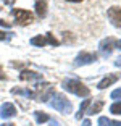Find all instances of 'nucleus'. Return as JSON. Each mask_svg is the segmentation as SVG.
<instances>
[{
	"label": "nucleus",
	"mask_w": 121,
	"mask_h": 126,
	"mask_svg": "<svg viewBox=\"0 0 121 126\" xmlns=\"http://www.w3.org/2000/svg\"><path fill=\"white\" fill-rule=\"evenodd\" d=\"M63 89L74 94V95H79V97H87L91 94L87 86H84L77 79H66V81H63Z\"/></svg>",
	"instance_id": "1"
},
{
	"label": "nucleus",
	"mask_w": 121,
	"mask_h": 126,
	"mask_svg": "<svg viewBox=\"0 0 121 126\" xmlns=\"http://www.w3.org/2000/svg\"><path fill=\"white\" fill-rule=\"evenodd\" d=\"M53 86L48 84V82H40L36 86V89L32 91V99L34 100H42V102H47L52 95H53Z\"/></svg>",
	"instance_id": "2"
},
{
	"label": "nucleus",
	"mask_w": 121,
	"mask_h": 126,
	"mask_svg": "<svg viewBox=\"0 0 121 126\" xmlns=\"http://www.w3.org/2000/svg\"><path fill=\"white\" fill-rule=\"evenodd\" d=\"M50 107L58 110V111H61V113H70V111L73 110V104H71L65 95H61V94H53V95H52Z\"/></svg>",
	"instance_id": "3"
},
{
	"label": "nucleus",
	"mask_w": 121,
	"mask_h": 126,
	"mask_svg": "<svg viewBox=\"0 0 121 126\" xmlns=\"http://www.w3.org/2000/svg\"><path fill=\"white\" fill-rule=\"evenodd\" d=\"M11 15L15 16L16 23H18L19 26H26V24H29L32 23L34 16L31 11H26V10H11Z\"/></svg>",
	"instance_id": "4"
},
{
	"label": "nucleus",
	"mask_w": 121,
	"mask_h": 126,
	"mask_svg": "<svg viewBox=\"0 0 121 126\" xmlns=\"http://www.w3.org/2000/svg\"><path fill=\"white\" fill-rule=\"evenodd\" d=\"M97 62V53H91V52H81L74 60V65L77 66H84V65H91V63Z\"/></svg>",
	"instance_id": "5"
},
{
	"label": "nucleus",
	"mask_w": 121,
	"mask_h": 126,
	"mask_svg": "<svg viewBox=\"0 0 121 126\" xmlns=\"http://www.w3.org/2000/svg\"><path fill=\"white\" fill-rule=\"evenodd\" d=\"M116 39L115 37H106V39H103L102 42H100V52H102V55L108 57L111 53V50H113L115 47H116Z\"/></svg>",
	"instance_id": "6"
},
{
	"label": "nucleus",
	"mask_w": 121,
	"mask_h": 126,
	"mask_svg": "<svg viewBox=\"0 0 121 126\" xmlns=\"http://www.w3.org/2000/svg\"><path fill=\"white\" fill-rule=\"evenodd\" d=\"M106 15H108V18H110V21H111L113 26L121 28V8L120 7H111Z\"/></svg>",
	"instance_id": "7"
},
{
	"label": "nucleus",
	"mask_w": 121,
	"mask_h": 126,
	"mask_svg": "<svg viewBox=\"0 0 121 126\" xmlns=\"http://www.w3.org/2000/svg\"><path fill=\"white\" fill-rule=\"evenodd\" d=\"M121 78V73H115V74H108V76H105V78L102 79V81L99 82V89H106L108 86H111V84H115V82L118 81V79Z\"/></svg>",
	"instance_id": "8"
},
{
	"label": "nucleus",
	"mask_w": 121,
	"mask_h": 126,
	"mask_svg": "<svg viewBox=\"0 0 121 126\" xmlns=\"http://www.w3.org/2000/svg\"><path fill=\"white\" fill-rule=\"evenodd\" d=\"M0 115H2V118H11V116L16 115V107L13 104H3L2 105V111H0Z\"/></svg>",
	"instance_id": "9"
},
{
	"label": "nucleus",
	"mask_w": 121,
	"mask_h": 126,
	"mask_svg": "<svg viewBox=\"0 0 121 126\" xmlns=\"http://www.w3.org/2000/svg\"><path fill=\"white\" fill-rule=\"evenodd\" d=\"M19 78H21L23 81H40V79H42V74L34 73V71H21Z\"/></svg>",
	"instance_id": "10"
},
{
	"label": "nucleus",
	"mask_w": 121,
	"mask_h": 126,
	"mask_svg": "<svg viewBox=\"0 0 121 126\" xmlns=\"http://www.w3.org/2000/svg\"><path fill=\"white\" fill-rule=\"evenodd\" d=\"M34 8H36V13H37L39 18H44V16L47 15V2H45V0H36Z\"/></svg>",
	"instance_id": "11"
},
{
	"label": "nucleus",
	"mask_w": 121,
	"mask_h": 126,
	"mask_svg": "<svg viewBox=\"0 0 121 126\" xmlns=\"http://www.w3.org/2000/svg\"><path fill=\"white\" fill-rule=\"evenodd\" d=\"M102 107H103V102L102 100H97L94 105H91V108H89L86 113H89V115H95V113H99V111L102 110Z\"/></svg>",
	"instance_id": "12"
},
{
	"label": "nucleus",
	"mask_w": 121,
	"mask_h": 126,
	"mask_svg": "<svg viewBox=\"0 0 121 126\" xmlns=\"http://www.w3.org/2000/svg\"><path fill=\"white\" fill-rule=\"evenodd\" d=\"M31 44L32 45H37V47H44L47 44V37H42V36H36L31 39Z\"/></svg>",
	"instance_id": "13"
},
{
	"label": "nucleus",
	"mask_w": 121,
	"mask_h": 126,
	"mask_svg": "<svg viewBox=\"0 0 121 126\" xmlns=\"http://www.w3.org/2000/svg\"><path fill=\"white\" fill-rule=\"evenodd\" d=\"M89 105H91V100H89V99H86L84 102L81 104L79 111H77V115H76V118H77V120H81V116H82V115L86 113V111H87V107H89Z\"/></svg>",
	"instance_id": "14"
},
{
	"label": "nucleus",
	"mask_w": 121,
	"mask_h": 126,
	"mask_svg": "<svg viewBox=\"0 0 121 126\" xmlns=\"http://www.w3.org/2000/svg\"><path fill=\"white\" fill-rule=\"evenodd\" d=\"M34 116H36V121L39 123V125L48 121V115L47 113H42V111H34Z\"/></svg>",
	"instance_id": "15"
},
{
	"label": "nucleus",
	"mask_w": 121,
	"mask_h": 126,
	"mask_svg": "<svg viewBox=\"0 0 121 126\" xmlns=\"http://www.w3.org/2000/svg\"><path fill=\"white\" fill-rule=\"evenodd\" d=\"M11 92L13 94H19V95H26V97H29V99H32V91L29 89H11Z\"/></svg>",
	"instance_id": "16"
},
{
	"label": "nucleus",
	"mask_w": 121,
	"mask_h": 126,
	"mask_svg": "<svg viewBox=\"0 0 121 126\" xmlns=\"http://www.w3.org/2000/svg\"><path fill=\"white\" fill-rule=\"evenodd\" d=\"M110 111L115 113V115H121V102H115L110 107Z\"/></svg>",
	"instance_id": "17"
},
{
	"label": "nucleus",
	"mask_w": 121,
	"mask_h": 126,
	"mask_svg": "<svg viewBox=\"0 0 121 126\" xmlns=\"http://www.w3.org/2000/svg\"><path fill=\"white\" fill-rule=\"evenodd\" d=\"M11 37H13V32H3V31H0V41H10Z\"/></svg>",
	"instance_id": "18"
},
{
	"label": "nucleus",
	"mask_w": 121,
	"mask_h": 126,
	"mask_svg": "<svg viewBox=\"0 0 121 126\" xmlns=\"http://www.w3.org/2000/svg\"><path fill=\"white\" fill-rule=\"evenodd\" d=\"M47 42H48V44H52V45H58V44H60V42L57 41V39H55V37H53V36H52L50 32L47 34Z\"/></svg>",
	"instance_id": "19"
},
{
	"label": "nucleus",
	"mask_w": 121,
	"mask_h": 126,
	"mask_svg": "<svg viewBox=\"0 0 121 126\" xmlns=\"http://www.w3.org/2000/svg\"><path fill=\"white\" fill-rule=\"evenodd\" d=\"M99 125L100 126H110V120L106 118V116H100L99 118Z\"/></svg>",
	"instance_id": "20"
},
{
	"label": "nucleus",
	"mask_w": 121,
	"mask_h": 126,
	"mask_svg": "<svg viewBox=\"0 0 121 126\" xmlns=\"http://www.w3.org/2000/svg\"><path fill=\"white\" fill-rule=\"evenodd\" d=\"M111 99H121V89H115L111 92Z\"/></svg>",
	"instance_id": "21"
},
{
	"label": "nucleus",
	"mask_w": 121,
	"mask_h": 126,
	"mask_svg": "<svg viewBox=\"0 0 121 126\" xmlns=\"http://www.w3.org/2000/svg\"><path fill=\"white\" fill-rule=\"evenodd\" d=\"M115 66H118V68H121V57H118L116 60H115Z\"/></svg>",
	"instance_id": "22"
},
{
	"label": "nucleus",
	"mask_w": 121,
	"mask_h": 126,
	"mask_svg": "<svg viewBox=\"0 0 121 126\" xmlns=\"http://www.w3.org/2000/svg\"><path fill=\"white\" fill-rule=\"evenodd\" d=\"M0 26H3V28H10V23L3 21V19H0Z\"/></svg>",
	"instance_id": "23"
},
{
	"label": "nucleus",
	"mask_w": 121,
	"mask_h": 126,
	"mask_svg": "<svg viewBox=\"0 0 121 126\" xmlns=\"http://www.w3.org/2000/svg\"><path fill=\"white\" fill-rule=\"evenodd\" d=\"M110 126H121V121H110Z\"/></svg>",
	"instance_id": "24"
},
{
	"label": "nucleus",
	"mask_w": 121,
	"mask_h": 126,
	"mask_svg": "<svg viewBox=\"0 0 121 126\" xmlns=\"http://www.w3.org/2000/svg\"><path fill=\"white\" fill-rule=\"evenodd\" d=\"M82 126H91V121H89V120H84V121H82Z\"/></svg>",
	"instance_id": "25"
},
{
	"label": "nucleus",
	"mask_w": 121,
	"mask_h": 126,
	"mask_svg": "<svg viewBox=\"0 0 121 126\" xmlns=\"http://www.w3.org/2000/svg\"><path fill=\"white\" fill-rule=\"evenodd\" d=\"M3 2H5V3H7V5H11V3H13V2H15V0H3Z\"/></svg>",
	"instance_id": "26"
},
{
	"label": "nucleus",
	"mask_w": 121,
	"mask_h": 126,
	"mask_svg": "<svg viewBox=\"0 0 121 126\" xmlns=\"http://www.w3.org/2000/svg\"><path fill=\"white\" fill-rule=\"evenodd\" d=\"M0 79H5V74L2 73V68H0Z\"/></svg>",
	"instance_id": "27"
},
{
	"label": "nucleus",
	"mask_w": 121,
	"mask_h": 126,
	"mask_svg": "<svg viewBox=\"0 0 121 126\" xmlns=\"http://www.w3.org/2000/svg\"><path fill=\"white\" fill-rule=\"evenodd\" d=\"M0 126H15L13 123H5V125H0Z\"/></svg>",
	"instance_id": "28"
},
{
	"label": "nucleus",
	"mask_w": 121,
	"mask_h": 126,
	"mask_svg": "<svg viewBox=\"0 0 121 126\" xmlns=\"http://www.w3.org/2000/svg\"><path fill=\"white\" fill-rule=\"evenodd\" d=\"M116 47H118V48H120V50H121V41H120V42H118V44H116Z\"/></svg>",
	"instance_id": "29"
},
{
	"label": "nucleus",
	"mask_w": 121,
	"mask_h": 126,
	"mask_svg": "<svg viewBox=\"0 0 121 126\" xmlns=\"http://www.w3.org/2000/svg\"><path fill=\"white\" fill-rule=\"evenodd\" d=\"M68 2H82V0H68Z\"/></svg>",
	"instance_id": "30"
}]
</instances>
